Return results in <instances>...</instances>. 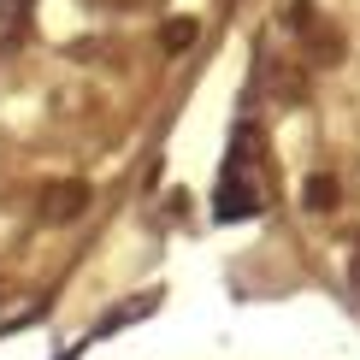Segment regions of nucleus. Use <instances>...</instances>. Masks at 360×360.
<instances>
[{"label":"nucleus","instance_id":"obj_5","mask_svg":"<svg viewBox=\"0 0 360 360\" xmlns=\"http://www.w3.org/2000/svg\"><path fill=\"white\" fill-rule=\"evenodd\" d=\"M354 290H360V254H354Z\"/></svg>","mask_w":360,"mask_h":360},{"label":"nucleus","instance_id":"obj_2","mask_svg":"<svg viewBox=\"0 0 360 360\" xmlns=\"http://www.w3.org/2000/svg\"><path fill=\"white\" fill-rule=\"evenodd\" d=\"M307 207H319V213H325V207H337V177H307Z\"/></svg>","mask_w":360,"mask_h":360},{"label":"nucleus","instance_id":"obj_4","mask_svg":"<svg viewBox=\"0 0 360 360\" xmlns=\"http://www.w3.org/2000/svg\"><path fill=\"white\" fill-rule=\"evenodd\" d=\"M166 41H172V48H189V41H195V24H172Z\"/></svg>","mask_w":360,"mask_h":360},{"label":"nucleus","instance_id":"obj_1","mask_svg":"<svg viewBox=\"0 0 360 360\" xmlns=\"http://www.w3.org/2000/svg\"><path fill=\"white\" fill-rule=\"evenodd\" d=\"M248 213H260V189H254V177H248V130H236V148H231V160H224V184L213 195V219L236 224Z\"/></svg>","mask_w":360,"mask_h":360},{"label":"nucleus","instance_id":"obj_3","mask_svg":"<svg viewBox=\"0 0 360 360\" xmlns=\"http://www.w3.org/2000/svg\"><path fill=\"white\" fill-rule=\"evenodd\" d=\"M59 201H48V219H65V213H83V201H89V189L77 184V189H53Z\"/></svg>","mask_w":360,"mask_h":360}]
</instances>
